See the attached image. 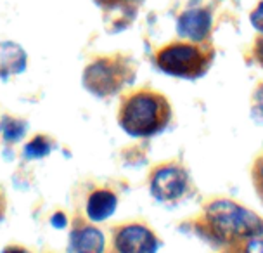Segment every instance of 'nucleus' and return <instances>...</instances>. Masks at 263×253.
<instances>
[{
  "label": "nucleus",
  "instance_id": "1",
  "mask_svg": "<svg viewBox=\"0 0 263 253\" xmlns=\"http://www.w3.org/2000/svg\"><path fill=\"white\" fill-rule=\"evenodd\" d=\"M196 231L217 243L250 241L263 236V219L237 201L218 198L204 205Z\"/></svg>",
  "mask_w": 263,
  "mask_h": 253
},
{
  "label": "nucleus",
  "instance_id": "2",
  "mask_svg": "<svg viewBox=\"0 0 263 253\" xmlns=\"http://www.w3.org/2000/svg\"><path fill=\"white\" fill-rule=\"evenodd\" d=\"M172 116V104L164 94L151 87H140L121 96L116 120L126 135L142 139L164 132Z\"/></svg>",
  "mask_w": 263,
  "mask_h": 253
},
{
  "label": "nucleus",
  "instance_id": "3",
  "mask_svg": "<svg viewBox=\"0 0 263 253\" xmlns=\"http://www.w3.org/2000/svg\"><path fill=\"white\" fill-rule=\"evenodd\" d=\"M215 59V50L210 44L196 42H172L161 47L154 56V64L161 73L175 78L196 80L208 71Z\"/></svg>",
  "mask_w": 263,
  "mask_h": 253
},
{
  "label": "nucleus",
  "instance_id": "4",
  "mask_svg": "<svg viewBox=\"0 0 263 253\" xmlns=\"http://www.w3.org/2000/svg\"><path fill=\"white\" fill-rule=\"evenodd\" d=\"M135 78V66L123 54L99 56L83 69L82 83L87 92L99 99L120 94Z\"/></svg>",
  "mask_w": 263,
  "mask_h": 253
},
{
  "label": "nucleus",
  "instance_id": "5",
  "mask_svg": "<svg viewBox=\"0 0 263 253\" xmlns=\"http://www.w3.org/2000/svg\"><path fill=\"white\" fill-rule=\"evenodd\" d=\"M149 193L159 203H177L191 187L189 173L178 161H163L149 172Z\"/></svg>",
  "mask_w": 263,
  "mask_h": 253
},
{
  "label": "nucleus",
  "instance_id": "6",
  "mask_svg": "<svg viewBox=\"0 0 263 253\" xmlns=\"http://www.w3.org/2000/svg\"><path fill=\"white\" fill-rule=\"evenodd\" d=\"M159 246L158 234L142 220H128L111 229V253H158Z\"/></svg>",
  "mask_w": 263,
  "mask_h": 253
},
{
  "label": "nucleus",
  "instance_id": "7",
  "mask_svg": "<svg viewBox=\"0 0 263 253\" xmlns=\"http://www.w3.org/2000/svg\"><path fill=\"white\" fill-rule=\"evenodd\" d=\"M107 241L101 227L77 215L68 238V253H106Z\"/></svg>",
  "mask_w": 263,
  "mask_h": 253
},
{
  "label": "nucleus",
  "instance_id": "8",
  "mask_svg": "<svg viewBox=\"0 0 263 253\" xmlns=\"http://www.w3.org/2000/svg\"><path fill=\"white\" fill-rule=\"evenodd\" d=\"M120 198L109 186H97L90 189L85 200V217L93 224L104 222L115 215Z\"/></svg>",
  "mask_w": 263,
  "mask_h": 253
},
{
  "label": "nucleus",
  "instance_id": "9",
  "mask_svg": "<svg viewBox=\"0 0 263 253\" xmlns=\"http://www.w3.org/2000/svg\"><path fill=\"white\" fill-rule=\"evenodd\" d=\"M211 14L206 9H191L177 20V33L189 42L201 44L210 37Z\"/></svg>",
  "mask_w": 263,
  "mask_h": 253
},
{
  "label": "nucleus",
  "instance_id": "10",
  "mask_svg": "<svg viewBox=\"0 0 263 253\" xmlns=\"http://www.w3.org/2000/svg\"><path fill=\"white\" fill-rule=\"evenodd\" d=\"M26 69V52L14 42H0V78H7Z\"/></svg>",
  "mask_w": 263,
  "mask_h": 253
},
{
  "label": "nucleus",
  "instance_id": "11",
  "mask_svg": "<svg viewBox=\"0 0 263 253\" xmlns=\"http://www.w3.org/2000/svg\"><path fill=\"white\" fill-rule=\"evenodd\" d=\"M55 149V140L47 134H35L21 149V156L26 161L44 160Z\"/></svg>",
  "mask_w": 263,
  "mask_h": 253
},
{
  "label": "nucleus",
  "instance_id": "12",
  "mask_svg": "<svg viewBox=\"0 0 263 253\" xmlns=\"http://www.w3.org/2000/svg\"><path fill=\"white\" fill-rule=\"evenodd\" d=\"M28 132L26 120L16 118L12 115H4L0 120V137L7 144H17L20 140L25 139Z\"/></svg>",
  "mask_w": 263,
  "mask_h": 253
},
{
  "label": "nucleus",
  "instance_id": "13",
  "mask_svg": "<svg viewBox=\"0 0 263 253\" xmlns=\"http://www.w3.org/2000/svg\"><path fill=\"white\" fill-rule=\"evenodd\" d=\"M251 113H253V118L263 125V82L255 88V92H253Z\"/></svg>",
  "mask_w": 263,
  "mask_h": 253
},
{
  "label": "nucleus",
  "instance_id": "14",
  "mask_svg": "<svg viewBox=\"0 0 263 253\" xmlns=\"http://www.w3.org/2000/svg\"><path fill=\"white\" fill-rule=\"evenodd\" d=\"M253 182H255L256 194L263 201V156H260L255 161V167H253Z\"/></svg>",
  "mask_w": 263,
  "mask_h": 253
},
{
  "label": "nucleus",
  "instance_id": "15",
  "mask_svg": "<svg viewBox=\"0 0 263 253\" xmlns=\"http://www.w3.org/2000/svg\"><path fill=\"white\" fill-rule=\"evenodd\" d=\"M97 6H101L102 9H107V11H112V9H120L123 12H128V9L125 6V0H93Z\"/></svg>",
  "mask_w": 263,
  "mask_h": 253
},
{
  "label": "nucleus",
  "instance_id": "16",
  "mask_svg": "<svg viewBox=\"0 0 263 253\" xmlns=\"http://www.w3.org/2000/svg\"><path fill=\"white\" fill-rule=\"evenodd\" d=\"M251 23L260 33H263V2L258 4V7L251 14Z\"/></svg>",
  "mask_w": 263,
  "mask_h": 253
},
{
  "label": "nucleus",
  "instance_id": "17",
  "mask_svg": "<svg viewBox=\"0 0 263 253\" xmlns=\"http://www.w3.org/2000/svg\"><path fill=\"white\" fill-rule=\"evenodd\" d=\"M246 253H263V240L261 238H255V240L248 241Z\"/></svg>",
  "mask_w": 263,
  "mask_h": 253
},
{
  "label": "nucleus",
  "instance_id": "18",
  "mask_svg": "<svg viewBox=\"0 0 263 253\" xmlns=\"http://www.w3.org/2000/svg\"><path fill=\"white\" fill-rule=\"evenodd\" d=\"M6 215H7V194L2 189V186H0V224L6 220Z\"/></svg>",
  "mask_w": 263,
  "mask_h": 253
},
{
  "label": "nucleus",
  "instance_id": "19",
  "mask_svg": "<svg viewBox=\"0 0 263 253\" xmlns=\"http://www.w3.org/2000/svg\"><path fill=\"white\" fill-rule=\"evenodd\" d=\"M0 253H31V251L28 250L26 246H23V245H17V243H11V245L4 246Z\"/></svg>",
  "mask_w": 263,
  "mask_h": 253
},
{
  "label": "nucleus",
  "instance_id": "20",
  "mask_svg": "<svg viewBox=\"0 0 263 253\" xmlns=\"http://www.w3.org/2000/svg\"><path fill=\"white\" fill-rule=\"evenodd\" d=\"M255 56H256L258 63L263 64V37L256 39V42H255Z\"/></svg>",
  "mask_w": 263,
  "mask_h": 253
},
{
  "label": "nucleus",
  "instance_id": "21",
  "mask_svg": "<svg viewBox=\"0 0 263 253\" xmlns=\"http://www.w3.org/2000/svg\"><path fill=\"white\" fill-rule=\"evenodd\" d=\"M142 2L144 0H125V6H126V9H128V12H134Z\"/></svg>",
  "mask_w": 263,
  "mask_h": 253
}]
</instances>
